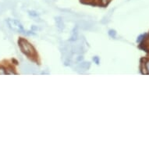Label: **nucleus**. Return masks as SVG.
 Instances as JSON below:
<instances>
[{"mask_svg": "<svg viewBox=\"0 0 149 149\" xmlns=\"http://www.w3.org/2000/svg\"><path fill=\"white\" fill-rule=\"evenodd\" d=\"M19 45H20V49L22 50L23 52L28 56H33L35 54V51H34L33 46L26 40L20 39L19 41Z\"/></svg>", "mask_w": 149, "mask_h": 149, "instance_id": "nucleus-1", "label": "nucleus"}, {"mask_svg": "<svg viewBox=\"0 0 149 149\" xmlns=\"http://www.w3.org/2000/svg\"><path fill=\"white\" fill-rule=\"evenodd\" d=\"M7 23L8 25L10 26V27L13 31H14L16 32H19V33H23V34L26 33L22 24L18 20H13V19H8Z\"/></svg>", "mask_w": 149, "mask_h": 149, "instance_id": "nucleus-2", "label": "nucleus"}, {"mask_svg": "<svg viewBox=\"0 0 149 149\" xmlns=\"http://www.w3.org/2000/svg\"><path fill=\"white\" fill-rule=\"evenodd\" d=\"M90 66V63H81L78 66H77V69L78 70H81V71H85L87 70H88Z\"/></svg>", "mask_w": 149, "mask_h": 149, "instance_id": "nucleus-3", "label": "nucleus"}, {"mask_svg": "<svg viewBox=\"0 0 149 149\" xmlns=\"http://www.w3.org/2000/svg\"><path fill=\"white\" fill-rule=\"evenodd\" d=\"M0 74H2V75L6 74V71L5 69H3V68H2V67H0Z\"/></svg>", "mask_w": 149, "mask_h": 149, "instance_id": "nucleus-4", "label": "nucleus"}, {"mask_svg": "<svg viewBox=\"0 0 149 149\" xmlns=\"http://www.w3.org/2000/svg\"><path fill=\"white\" fill-rule=\"evenodd\" d=\"M109 35L111 37H115V34H116V32L115 31H113V30H111V31H109Z\"/></svg>", "mask_w": 149, "mask_h": 149, "instance_id": "nucleus-5", "label": "nucleus"}, {"mask_svg": "<svg viewBox=\"0 0 149 149\" xmlns=\"http://www.w3.org/2000/svg\"><path fill=\"white\" fill-rule=\"evenodd\" d=\"M101 1V3H102L103 5H106L108 3V2L109 1V0H100Z\"/></svg>", "mask_w": 149, "mask_h": 149, "instance_id": "nucleus-6", "label": "nucleus"}, {"mask_svg": "<svg viewBox=\"0 0 149 149\" xmlns=\"http://www.w3.org/2000/svg\"><path fill=\"white\" fill-rule=\"evenodd\" d=\"M95 60L97 63H98V58H97V57H96V58H95Z\"/></svg>", "mask_w": 149, "mask_h": 149, "instance_id": "nucleus-7", "label": "nucleus"}, {"mask_svg": "<svg viewBox=\"0 0 149 149\" xmlns=\"http://www.w3.org/2000/svg\"><path fill=\"white\" fill-rule=\"evenodd\" d=\"M147 68H148V70H149V63H147Z\"/></svg>", "mask_w": 149, "mask_h": 149, "instance_id": "nucleus-8", "label": "nucleus"}]
</instances>
